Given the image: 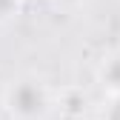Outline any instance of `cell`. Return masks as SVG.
I'll return each mask as SVG.
<instances>
[{"label":"cell","instance_id":"6da1fadb","mask_svg":"<svg viewBox=\"0 0 120 120\" xmlns=\"http://www.w3.org/2000/svg\"><path fill=\"white\" fill-rule=\"evenodd\" d=\"M11 103H14V109H17V112L32 114V112H40V109H43V94H40L37 86H29V83H26V86H20L17 92H14Z\"/></svg>","mask_w":120,"mask_h":120},{"label":"cell","instance_id":"7a4b0ae2","mask_svg":"<svg viewBox=\"0 0 120 120\" xmlns=\"http://www.w3.org/2000/svg\"><path fill=\"white\" fill-rule=\"evenodd\" d=\"M109 77H112V83H117V86H120V63H114V66L109 69Z\"/></svg>","mask_w":120,"mask_h":120},{"label":"cell","instance_id":"3957f363","mask_svg":"<svg viewBox=\"0 0 120 120\" xmlns=\"http://www.w3.org/2000/svg\"><path fill=\"white\" fill-rule=\"evenodd\" d=\"M11 3H14V0H0V17H3V14L11 9Z\"/></svg>","mask_w":120,"mask_h":120},{"label":"cell","instance_id":"277c9868","mask_svg":"<svg viewBox=\"0 0 120 120\" xmlns=\"http://www.w3.org/2000/svg\"><path fill=\"white\" fill-rule=\"evenodd\" d=\"M109 120H120V100L114 103V109H112V114H109Z\"/></svg>","mask_w":120,"mask_h":120}]
</instances>
